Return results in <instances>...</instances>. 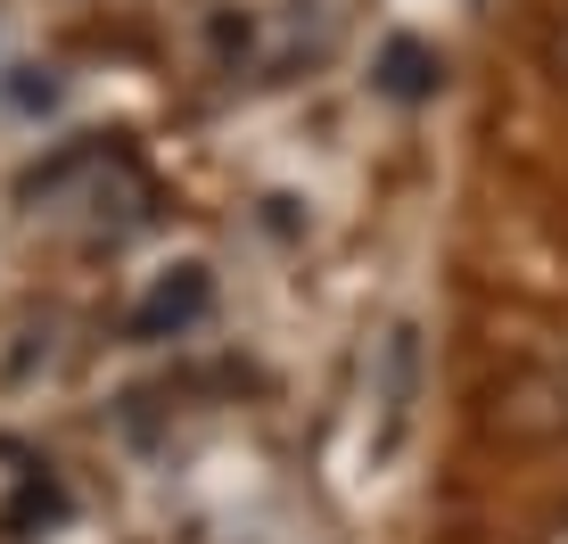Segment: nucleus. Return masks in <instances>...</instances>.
<instances>
[{"mask_svg":"<svg viewBox=\"0 0 568 544\" xmlns=\"http://www.w3.org/2000/svg\"><path fill=\"white\" fill-rule=\"evenodd\" d=\"M544 544H568V520H560V528H552V536H544Z\"/></svg>","mask_w":568,"mask_h":544,"instance_id":"obj_4","label":"nucleus"},{"mask_svg":"<svg viewBox=\"0 0 568 544\" xmlns=\"http://www.w3.org/2000/svg\"><path fill=\"white\" fill-rule=\"evenodd\" d=\"M206 314V272H182V281L149 289L141 305H132V339H165V330H190Z\"/></svg>","mask_w":568,"mask_h":544,"instance_id":"obj_1","label":"nucleus"},{"mask_svg":"<svg viewBox=\"0 0 568 544\" xmlns=\"http://www.w3.org/2000/svg\"><path fill=\"white\" fill-rule=\"evenodd\" d=\"M552 67H560V83H568V26L552 33Z\"/></svg>","mask_w":568,"mask_h":544,"instance_id":"obj_3","label":"nucleus"},{"mask_svg":"<svg viewBox=\"0 0 568 544\" xmlns=\"http://www.w3.org/2000/svg\"><path fill=\"white\" fill-rule=\"evenodd\" d=\"M387 67H396V74H387V91H428V58L420 50H387Z\"/></svg>","mask_w":568,"mask_h":544,"instance_id":"obj_2","label":"nucleus"}]
</instances>
